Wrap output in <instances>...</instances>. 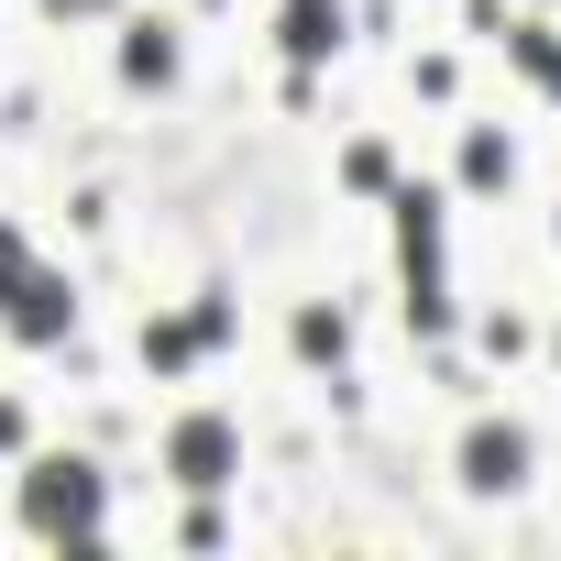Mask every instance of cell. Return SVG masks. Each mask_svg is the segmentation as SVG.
Wrapping results in <instances>:
<instances>
[{
    "instance_id": "obj_6",
    "label": "cell",
    "mask_w": 561,
    "mask_h": 561,
    "mask_svg": "<svg viewBox=\"0 0 561 561\" xmlns=\"http://www.w3.org/2000/svg\"><path fill=\"white\" fill-rule=\"evenodd\" d=\"M287 45H298V67L331 56L342 45V0H287Z\"/></svg>"
},
{
    "instance_id": "obj_2",
    "label": "cell",
    "mask_w": 561,
    "mask_h": 561,
    "mask_svg": "<svg viewBox=\"0 0 561 561\" xmlns=\"http://www.w3.org/2000/svg\"><path fill=\"white\" fill-rule=\"evenodd\" d=\"M397 242H408V309H419V331H440L451 298H440V198L430 187L397 198Z\"/></svg>"
},
{
    "instance_id": "obj_7",
    "label": "cell",
    "mask_w": 561,
    "mask_h": 561,
    "mask_svg": "<svg viewBox=\"0 0 561 561\" xmlns=\"http://www.w3.org/2000/svg\"><path fill=\"white\" fill-rule=\"evenodd\" d=\"M122 67H133V78H144V89H154V78H176V45H165V34H154V23H144V34H133V45H122Z\"/></svg>"
},
{
    "instance_id": "obj_11",
    "label": "cell",
    "mask_w": 561,
    "mask_h": 561,
    "mask_svg": "<svg viewBox=\"0 0 561 561\" xmlns=\"http://www.w3.org/2000/svg\"><path fill=\"white\" fill-rule=\"evenodd\" d=\"M23 275H34V264H23V242L0 231V309H12V287H23Z\"/></svg>"
},
{
    "instance_id": "obj_8",
    "label": "cell",
    "mask_w": 561,
    "mask_h": 561,
    "mask_svg": "<svg viewBox=\"0 0 561 561\" xmlns=\"http://www.w3.org/2000/svg\"><path fill=\"white\" fill-rule=\"evenodd\" d=\"M198 342H220V309H198V320H187V331H154V364H187V353H198Z\"/></svg>"
},
{
    "instance_id": "obj_1",
    "label": "cell",
    "mask_w": 561,
    "mask_h": 561,
    "mask_svg": "<svg viewBox=\"0 0 561 561\" xmlns=\"http://www.w3.org/2000/svg\"><path fill=\"white\" fill-rule=\"evenodd\" d=\"M23 517H34L45 539L89 550V539H100V473H89V462H34V473H23Z\"/></svg>"
},
{
    "instance_id": "obj_4",
    "label": "cell",
    "mask_w": 561,
    "mask_h": 561,
    "mask_svg": "<svg viewBox=\"0 0 561 561\" xmlns=\"http://www.w3.org/2000/svg\"><path fill=\"white\" fill-rule=\"evenodd\" d=\"M165 462H176V484H187V495L231 484V419H187V430L165 440Z\"/></svg>"
},
{
    "instance_id": "obj_9",
    "label": "cell",
    "mask_w": 561,
    "mask_h": 561,
    "mask_svg": "<svg viewBox=\"0 0 561 561\" xmlns=\"http://www.w3.org/2000/svg\"><path fill=\"white\" fill-rule=\"evenodd\" d=\"M462 176H473V187H495V176H506V144H495V133H473V144H462Z\"/></svg>"
},
{
    "instance_id": "obj_5",
    "label": "cell",
    "mask_w": 561,
    "mask_h": 561,
    "mask_svg": "<svg viewBox=\"0 0 561 561\" xmlns=\"http://www.w3.org/2000/svg\"><path fill=\"white\" fill-rule=\"evenodd\" d=\"M517 473H528V440H517V430H473V440H462V484H473V495H506Z\"/></svg>"
},
{
    "instance_id": "obj_10",
    "label": "cell",
    "mask_w": 561,
    "mask_h": 561,
    "mask_svg": "<svg viewBox=\"0 0 561 561\" xmlns=\"http://www.w3.org/2000/svg\"><path fill=\"white\" fill-rule=\"evenodd\" d=\"M506 45L528 56V78H550V89H561V45H550V34H506Z\"/></svg>"
},
{
    "instance_id": "obj_3",
    "label": "cell",
    "mask_w": 561,
    "mask_h": 561,
    "mask_svg": "<svg viewBox=\"0 0 561 561\" xmlns=\"http://www.w3.org/2000/svg\"><path fill=\"white\" fill-rule=\"evenodd\" d=\"M0 320H12V331L45 353V342H67V331H78V298H67V275H45V264H34L23 287H12V309H0Z\"/></svg>"
}]
</instances>
